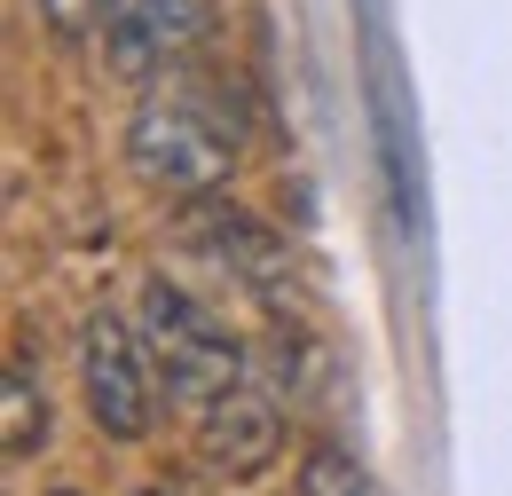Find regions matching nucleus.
Listing matches in <instances>:
<instances>
[{
	"instance_id": "1",
	"label": "nucleus",
	"mask_w": 512,
	"mask_h": 496,
	"mask_svg": "<svg viewBox=\"0 0 512 496\" xmlns=\"http://www.w3.org/2000/svg\"><path fill=\"white\" fill-rule=\"evenodd\" d=\"M237 150H245V126L229 111V95L197 71H166L142 87L127 119V166L142 189L158 197H182V205H205L221 197L229 174H237Z\"/></svg>"
},
{
	"instance_id": "2",
	"label": "nucleus",
	"mask_w": 512,
	"mask_h": 496,
	"mask_svg": "<svg viewBox=\"0 0 512 496\" xmlns=\"http://www.w3.org/2000/svg\"><path fill=\"white\" fill-rule=\"evenodd\" d=\"M142 339H150V363H158V386L174 402L205 410L213 394H229L245 378V347L221 315L205 308L197 292H182L174 276H150L142 284Z\"/></svg>"
},
{
	"instance_id": "3",
	"label": "nucleus",
	"mask_w": 512,
	"mask_h": 496,
	"mask_svg": "<svg viewBox=\"0 0 512 496\" xmlns=\"http://www.w3.org/2000/svg\"><path fill=\"white\" fill-rule=\"evenodd\" d=\"M79 394H87V418L111 441H142L150 418H158V363H150V339L142 323H119V315H87L79 331Z\"/></svg>"
},
{
	"instance_id": "4",
	"label": "nucleus",
	"mask_w": 512,
	"mask_h": 496,
	"mask_svg": "<svg viewBox=\"0 0 512 496\" xmlns=\"http://www.w3.org/2000/svg\"><path fill=\"white\" fill-rule=\"evenodd\" d=\"M205 24H213V0H111V16H103V63L127 87H150V79H166L205 40Z\"/></svg>"
},
{
	"instance_id": "5",
	"label": "nucleus",
	"mask_w": 512,
	"mask_h": 496,
	"mask_svg": "<svg viewBox=\"0 0 512 496\" xmlns=\"http://www.w3.org/2000/svg\"><path fill=\"white\" fill-rule=\"evenodd\" d=\"M276 449H284V410H276V394L253 386V378H237L229 394H213V402L197 410V457H205L221 481L268 473Z\"/></svg>"
},
{
	"instance_id": "6",
	"label": "nucleus",
	"mask_w": 512,
	"mask_h": 496,
	"mask_svg": "<svg viewBox=\"0 0 512 496\" xmlns=\"http://www.w3.org/2000/svg\"><path fill=\"white\" fill-rule=\"evenodd\" d=\"M197 245L213 252L221 268H237V284H245V292H260L268 308L292 292V252H284V237H276V229H260L253 213H237V205H205Z\"/></svg>"
},
{
	"instance_id": "7",
	"label": "nucleus",
	"mask_w": 512,
	"mask_h": 496,
	"mask_svg": "<svg viewBox=\"0 0 512 496\" xmlns=\"http://www.w3.org/2000/svg\"><path fill=\"white\" fill-rule=\"evenodd\" d=\"M0 410H8V457H32L48 441V394H40V371L32 355H8V378H0Z\"/></svg>"
},
{
	"instance_id": "8",
	"label": "nucleus",
	"mask_w": 512,
	"mask_h": 496,
	"mask_svg": "<svg viewBox=\"0 0 512 496\" xmlns=\"http://www.w3.org/2000/svg\"><path fill=\"white\" fill-rule=\"evenodd\" d=\"M300 496H379V489H371L363 457H347L339 441H316V449L300 457Z\"/></svg>"
},
{
	"instance_id": "9",
	"label": "nucleus",
	"mask_w": 512,
	"mask_h": 496,
	"mask_svg": "<svg viewBox=\"0 0 512 496\" xmlns=\"http://www.w3.org/2000/svg\"><path fill=\"white\" fill-rule=\"evenodd\" d=\"M40 16H48V32H56V40H87V32H103L111 0H40Z\"/></svg>"
},
{
	"instance_id": "10",
	"label": "nucleus",
	"mask_w": 512,
	"mask_h": 496,
	"mask_svg": "<svg viewBox=\"0 0 512 496\" xmlns=\"http://www.w3.org/2000/svg\"><path fill=\"white\" fill-rule=\"evenodd\" d=\"M142 496H174V489H142Z\"/></svg>"
},
{
	"instance_id": "11",
	"label": "nucleus",
	"mask_w": 512,
	"mask_h": 496,
	"mask_svg": "<svg viewBox=\"0 0 512 496\" xmlns=\"http://www.w3.org/2000/svg\"><path fill=\"white\" fill-rule=\"evenodd\" d=\"M48 496H79V489H48Z\"/></svg>"
}]
</instances>
